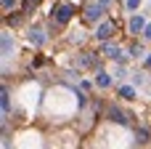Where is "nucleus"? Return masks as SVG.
<instances>
[{"instance_id":"nucleus-1","label":"nucleus","mask_w":151,"mask_h":149,"mask_svg":"<svg viewBox=\"0 0 151 149\" xmlns=\"http://www.w3.org/2000/svg\"><path fill=\"white\" fill-rule=\"evenodd\" d=\"M72 16H74V5H72V3H61V5H56V11H53V19H56L58 24H69Z\"/></svg>"},{"instance_id":"nucleus-2","label":"nucleus","mask_w":151,"mask_h":149,"mask_svg":"<svg viewBox=\"0 0 151 149\" xmlns=\"http://www.w3.org/2000/svg\"><path fill=\"white\" fill-rule=\"evenodd\" d=\"M104 51H106V53H109V59H111V61H117L119 67H125V64H127V59H130V56H127L119 45H114V43H104Z\"/></svg>"},{"instance_id":"nucleus-3","label":"nucleus","mask_w":151,"mask_h":149,"mask_svg":"<svg viewBox=\"0 0 151 149\" xmlns=\"http://www.w3.org/2000/svg\"><path fill=\"white\" fill-rule=\"evenodd\" d=\"M146 27H149V24H146V16H143V13H133V16H130V24H127L130 35H143Z\"/></svg>"},{"instance_id":"nucleus-4","label":"nucleus","mask_w":151,"mask_h":149,"mask_svg":"<svg viewBox=\"0 0 151 149\" xmlns=\"http://www.w3.org/2000/svg\"><path fill=\"white\" fill-rule=\"evenodd\" d=\"M114 32H117V27H114V21H104V24H98V27H96V37H98L101 43H109Z\"/></svg>"},{"instance_id":"nucleus-5","label":"nucleus","mask_w":151,"mask_h":149,"mask_svg":"<svg viewBox=\"0 0 151 149\" xmlns=\"http://www.w3.org/2000/svg\"><path fill=\"white\" fill-rule=\"evenodd\" d=\"M27 40H29V43H32L35 48H42V45L48 43V37H45V32H42L40 27H32V29L27 32Z\"/></svg>"},{"instance_id":"nucleus-6","label":"nucleus","mask_w":151,"mask_h":149,"mask_svg":"<svg viewBox=\"0 0 151 149\" xmlns=\"http://www.w3.org/2000/svg\"><path fill=\"white\" fill-rule=\"evenodd\" d=\"M101 16H104V8L98 5V0L85 5V21H101Z\"/></svg>"},{"instance_id":"nucleus-7","label":"nucleus","mask_w":151,"mask_h":149,"mask_svg":"<svg viewBox=\"0 0 151 149\" xmlns=\"http://www.w3.org/2000/svg\"><path fill=\"white\" fill-rule=\"evenodd\" d=\"M96 85H98V88H109V85H111V75L104 72V69H98V72H96Z\"/></svg>"},{"instance_id":"nucleus-8","label":"nucleus","mask_w":151,"mask_h":149,"mask_svg":"<svg viewBox=\"0 0 151 149\" xmlns=\"http://www.w3.org/2000/svg\"><path fill=\"white\" fill-rule=\"evenodd\" d=\"M0 109H3V115H8V109H11V101H8V91H5V88L0 91Z\"/></svg>"},{"instance_id":"nucleus-9","label":"nucleus","mask_w":151,"mask_h":149,"mask_svg":"<svg viewBox=\"0 0 151 149\" xmlns=\"http://www.w3.org/2000/svg\"><path fill=\"white\" fill-rule=\"evenodd\" d=\"M109 117H111L114 123H119V125H127V117H125V112H119V109H111Z\"/></svg>"},{"instance_id":"nucleus-10","label":"nucleus","mask_w":151,"mask_h":149,"mask_svg":"<svg viewBox=\"0 0 151 149\" xmlns=\"http://www.w3.org/2000/svg\"><path fill=\"white\" fill-rule=\"evenodd\" d=\"M11 48H13V40H11V35H8V32H3V56H8V53H11Z\"/></svg>"},{"instance_id":"nucleus-11","label":"nucleus","mask_w":151,"mask_h":149,"mask_svg":"<svg viewBox=\"0 0 151 149\" xmlns=\"http://www.w3.org/2000/svg\"><path fill=\"white\" fill-rule=\"evenodd\" d=\"M119 96H122V99H135V88H133V85H122V88H119Z\"/></svg>"},{"instance_id":"nucleus-12","label":"nucleus","mask_w":151,"mask_h":149,"mask_svg":"<svg viewBox=\"0 0 151 149\" xmlns=\"http://www.w3.org/2000/svg\"><path fill=\"white\" fill-rule=\"evenodd\" d=\"M127 56H130V59H138V56H143V48H141V45H130V48H127Z\"/></svg>"},{"instance_id":"nucleus-13","label":"nucleus","mask_w":151,"mask_h":149,"mask_svg":"<svg viewBox=\"0 0 151 149\" xmlns=\"http://www.w3.org/2000/svg\"><path fill=\"white\" fill-rule=\"evenodd\" d=\"M135 139H138L141 144H146V141H149V131H146V128H138V131H135Z\"/></svg>"},{"instance_id":"nucleus-14","label":"nucleus","mask_w":151,"mask_h":149,"mask_svg":"<svg viewBox=\"0 0 151 149\" xmlns=\"http://www.w3.org/2000/svg\"><path fill=\"white\" fill-rule=\"evenodd\" d=\"M133 85H138V88H141V85H146V75H141V72H138V75H133Z\"/></svg>"},{"instance_id":"nucleus-15","label":"nucleus","mask_w":151,"mask_h":149,"mask_svg":"<svg viewBox=\"0 0 151 149\" xmlns=\"http://www.w3.org/2000/svg\"><path fill=\"white\" fill-rule=\"evenodd\" d=\"M125 5H127V11H138L141 0H125Z\"/></svg>"},{"instance_id":"nucleus-16","label":"nucleus","mask_w":151,"mask_h":149,"mask_svg":"<svg viewBox=\"0 0 151 149\" xmlns=\"http://www.w3.org/2000/svg\"><path fill=\"white\" fill-rule=\"evenodd\" d=\"M111 3H114V0H98V5H101L104 11H109V8H111Z\"/></svg>"},{"instance_id":"nucleus-17","label":"nucleus","mask_w":151,"mask_h":149,"mask_svg":"<svg viewBox=\"0 0 151 149\" xmlns=\"http://www.w3.org/2000/svg\"><path fill=\"white\" fill-rule=\"evenodd\" d=\"M16 5V0H3V11H8V8H13Z\"/></svg>"},{"instance_id":"nucleus-18","label":"nucleus","mask_w":151,"mask_h":149,"mask_svg":"<svg viewBox=\"0 0 151 149\" xmlns=\"http://www.w3.org/2000/svg\"><path fill=\"white\" fill-rule=\"evenodd\" d=\"M143 40H149V43H151V24L143 29Z\"/></svg>"},{"instance_id":"nucleus-19","label":"nucleus","mask_w":151,"mask_h":149,"mask_svg":"<svg viewBox=\"0 0 151 149\" xmlns=\"http://www.w3.org/2000/svg\"><path fill=\"white\" fill-rule=\"evenodd\" d=\"M146 67L151 69V53H146Z\"/></svg>"}]
</instances>
